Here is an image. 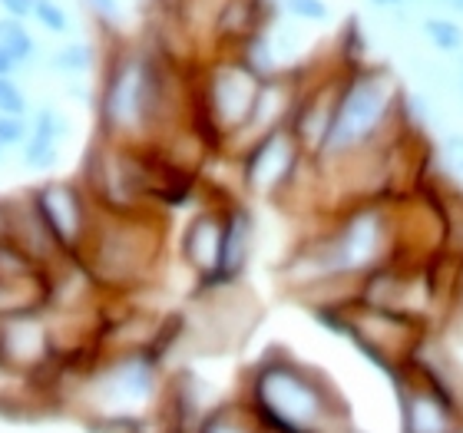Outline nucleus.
Instances as JSON below:
<instances>
[{
  "mask_svg": "<svg viewBox=\"0 0 463 433\" xmlns=\"http://www.w3.org/2000/svg\"><path fill=\"white\" fill-rule=\"evenodd\" d=\"M57 347L50 327L33 315L0 321V367L24 381H40L57 367Z\"/></svg>",
  "mask_w": 463,
  "mask_h": 433,
  "instance_id": "nucleus-4",
  "label": "nucleus"
},
{
  "mask_svg": "<svg viewBox=\"0 0 463 433\" xmlns=\"http://www.w3.org/2000/svg\"><path fill=\"white\" fill-rule=\"evenodd\" d=\"M222 231H225V219L205 212L189 225L185 231V259L193 261V268L203 275L205 281L213 278L219 271V261H222Z\"/></svg>",
  "mask_w": 463,
  "mask_h": 433,
  "instance_id": "nucleus-8",
  "label": "nucleus"
},
{
  "mask_svg": "<svg viewBox=\"0 0 463 433\" xmlns=\"http://www.w3.org/2000/svg\"><path fill=\"white\" fill-rule=\"evenodd\" d=\"M427 37L434 40L440 50H460L463 47V30L450 20H427Z\"/></svg>",
  "mask_w": 463,
  "mask_h": 433,
  "instance_id": "nucleus-11",
  "label": "nucleus"
},
{
  "mask_svg": "<svg viewBox=\"0 0 463 433\" xmlns=\"http://www.w3.org/2000/svg\"><path fill=\"white\" fill-rule=\"evenodd\" d=\"M295 159H298V153H295V139L288 133L261 136L245 159V179L251 189L271 193L275 185H281L295 173Z\"/></svg>",
  "mask_w": 463,
  "mask_h": 433,
  "instance_id": "nucleus-5",
  "label": "nucleus"
},
{
  "mask_svg": "<svg viewBox=\"0 0 463 433\" xmlns=\"http://www.w3.org/2000/svg\"><path fill=\"white\" fill-rule=\"evenodd\" d=\"M195 433H261V430L255 424V417L249 414V407L235 397V400H225V404H215L199 420Z\"/></svg>",
  "mask_w": 463,
  "mask_h": 433,
  "instance_id": "nucleus-10",
  "label": "nucleus"
},
{
  "mask_svg": "<svg viewBox=\"0 0 463 433\" xmlns=\"http://www.w3.org/2000/svg\"><path fill=\"white\" fill-rule=\"evenodd\" d=\"M20 109H24V99H20V93L10 87V83H4V80H0V113L20 116Z\"/></svg>",
  "mask_w": 463,
  "mask_h": 433,
  "instance_id": "nucleus-14",
  "label": "nucleus"
},
{
  "mask_svg": "<svg viewBox=\"0 0 463 433\" xmlns=\"http://www.w3.org/2000/svg\"><path fill=\"white\" fill-rule=\"evenodd\" d=\"M450 4H454V7H463V0H450Z\"/></svg>",
  "mask_w": 463,
  "mask_h": 433,
  "instance_id": "nucleus-20",
  "label": "nucleus"
},
{
  "mask_svg": "<svg viewBox=\"0 0 463 433\" xmlns=\"http://www.w3.org/2000/svg\"><path fill=\"white\" fill-rule=\"evenodd\" d=\"M291 10L301 14V17H311V20H325L328 17V10L321 0H291Z\"/></svg>",
  "mask_w": 463,
  "mask_h": 433,
  "instance_id": "nucleus-15",
  "label": "nucleus"
},
{
  "mask_svg": "<svg viewBox=\"0 0 463 433\" xmlns=\"http://www.w3.org/2000/svg\"><path fill=\"white\" fill-rule=\"evenodd\" d=\"M40 20H43L47 27H53V30H63V17H60L53 7H47V4H40Z\"/></svg>",
  "mask_w": 463,
  "mask_h": 433,
  "instance_id": "nucleus-18",
  "label": "nucleus"
},
{
  "mask_svg": "<svg viewBox=\"0 0 463 433\" xmlns=\"http://www.w3.org/2000/svg\"><path fill=\"white\" fill-rule=\"evenodd\" d=\"M10 63H14V57H10L7 50L0 47V77H4V73H7V70H10Z\"/></svg>",
  "mask_w": 463,
  "mask_h": 433,
  "instance_id": "nucleus-19",
  "label": "nucleus"
},
{
  "mask_svg": "<svg viewBox=\"0 0 463 433\" xmlns=\"http://www.w3.org/2000/svg\"><path fill=\"white\" fill-rule=\"evenodd\" d=\"M27 163L37 165V169H50V165L57 163V146H53V139L33 133V139L27 146Z\"/></svg>",
  "mask_w": 463,
  "mask_h": 433,
  "instance_id": "nucleus-12",
  "label": "nucleus"
},
{
  "mask_svg": "<svg viewBox=\"0 0 463 433\" xmlns=\"http://www.w3.org/2000/svg\"><path fill=\"white\" fill-rule=\"evenodd\" d=\"M239 400L261 433H351L345 397L328 377L285 351H269L245 374Z\"/></svg>",
  "mask_w": 463,
  "mask_h": 433,
  "instance_id": "nucleus-1",
  "label": "nucleus"
},
{
  "mask_svg": "<svg viewBox=\"0 0 463 433\" xmlns=\"http://www.w3.org/2000/svg\"><path fill=\"white\" fill-rule=\"evenodd\" d=\"M249 239H251V225L245 212H229L225 215V231H222V261H219V271L205 285H225V281L239 278V271L245 268L249 261Z\"/></svg>",
  "mask_w": 463,
  "mask_h": 433,
  "instance_id": "nucleus-9",
  "label": "nucleus"
},
{
  "mask_svg": "<svg viewBox=\"0 0 463 433\" xmlns=\"http://www.w3.org/2000/svg\"><path fill=\"white\" fill-rule=\"evenodd\" d=\"M215 123L229 126H245L251 119V109L259 103V89H255V80L239 73V70H229L219 77L215 83Z\"/></svg>",
  "mask_w": 463,
  "mask_h": 433,
  "instance_id": "nucleus-7",
  "label": "nucleus"
},
{
  "mask_svg": "<svg viewBox=\"0 0 463 433\" xmlns=\"http://www.w3.org/2000/svg\"><path fill=\"white\" fill-rule=\"evenodd\" d=\"M24 139V119H17V116H0V146L4 143H20Z\"/></svg>",
  "mask_w": 463,
  "mask_h": 433,
  "instance_id": "nucleus-13",
  "label": "nucleus"
},
{
  "mask_svg": "<svg viewBox=\"0 0 463 433\" xmlns=\"http://www.w3.org/2000/svg\"><path fill=\"white\" fill-rule=\"evenodd\" d=\"M87 63H90L87 50H67V53H60L57 57V67H63V70H83Z\"/></svg>",
  "mask_w": 463,
  "mask_h": 433,
  "instance_id": "nucleus-16",
  "label": "nucleus"
},
{
  "mask_svg": "<svg viewBox=\"0 0 463 433\" xmlns=\"http://www.w3.org/2000/svg\"><path fill=\"white\" fill-rule=\"evenodd\" d=\"M394 381L401 433H463V400L437 387L414 367H401Z\"/></svg>",
  "mask_w": 463,
  "mask_h": 433,
  "instance_id": "nucleus-2",
  "label": "nucleus"
},
{
  "mask_svg": "<svg viewBox=\"0 0 463 433\" xmlns=\"http://www.w3.org/2000/svg\"><path fill=\"white\" fill-rule=\"evenodd\" d=\"M387 99H391V87H387L384 77H361L357 83H351L345 97L338 99L325 153L341 155L364 146L367 136L374 133L384 119Z\"/></svg>",
  "mask_w": 463,
  "mask_h": 433,
  "instance_id": "nucleus-3",
  "label": "nucleus"
},
{
  "mask_svg": "<svg viewBox=\"0 0 463 433\" xmlns=\"http://www.w3.org/2000/svg\"><path fill=\"white\" fill-rule=\"evenodd\" d=\"M351 433H361V430H357V427H354V430H351Z\"/></svg>",
  "mask_w": 463,
  "mask_h": 433,
  "instance_id": "nucleus-21",
  "label": "nucleus"
},
{
  "mask_svg": "<svg viewBox=\"0 0 463 433\" xmlns=\"http://www.w3.org/2000/svg\"><path fill=\"white\" fill-rule=\"evenodd\" d=\"M37 209L43 215V221H47L53 241L63 245V249H73L80 231H83V202H80V195L70 185H47L37 195Z\"/></svg>",
  "mask_w": 463,
  "mask_h": 433,
  "instance_id": "nucleus-6",
  "label": "nucleus"
},
{
  "mask_svg": "<svg viewBox=\"0 0 463 433\" xmlns=\"http://www.w3.org/2000/svg\"><path fill=\"white\" fill-rule=\"evenodd\" d=\"M447 159L454 163L457 173H463V136H450L447 139Z\"/></svg>",
  "mask_w": 463,
  "mask_h": 433,
  "instance_id": "nucleus-17",
  "label": "nucleus"
}]
</instances>
